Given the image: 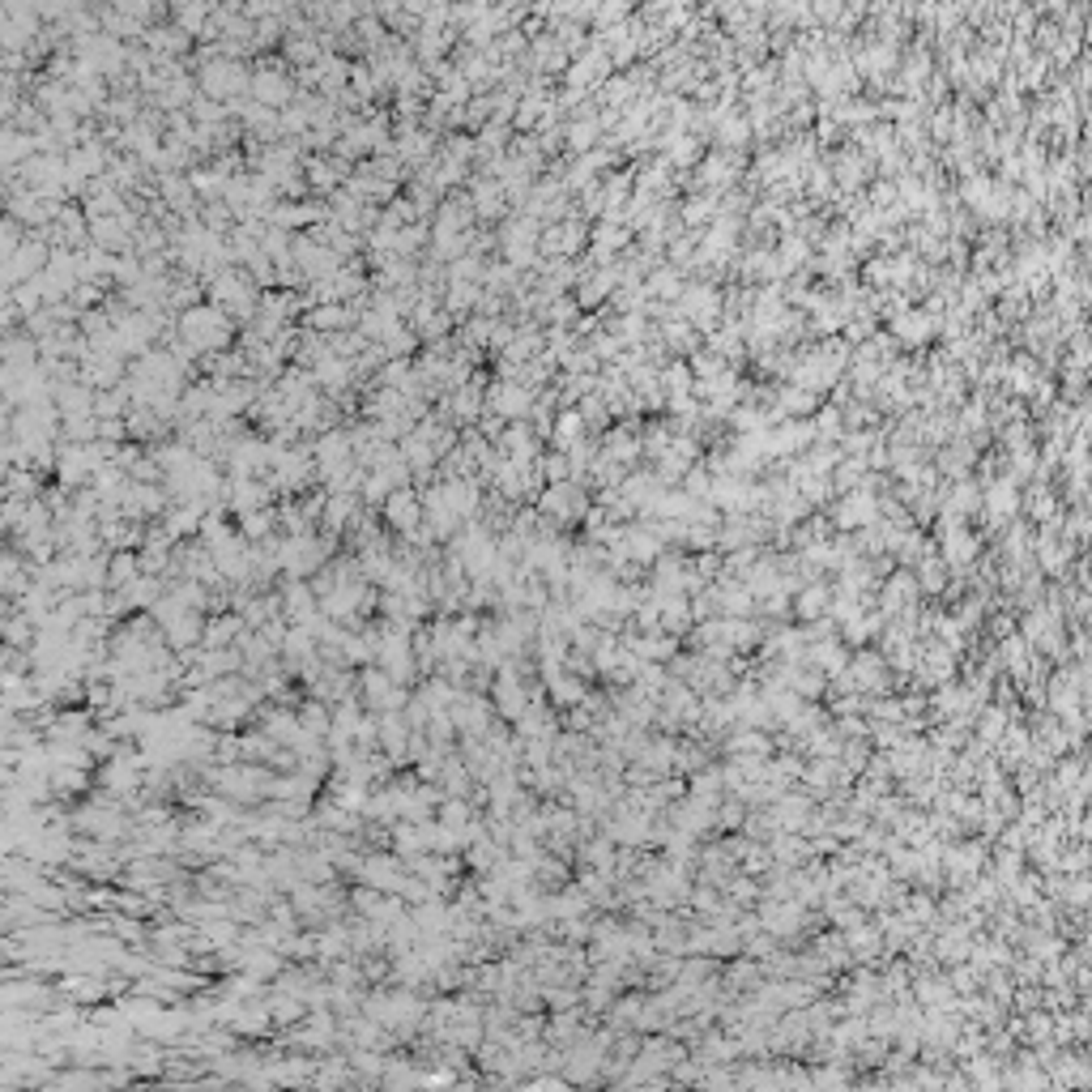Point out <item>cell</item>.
Segmentation results:
<instances>
[{
	"mask_svg": "<svg viewBox=\"0 0 1092 1092\" xmlns=\"http://www.w3.org/2000/svg\"><path fill=\"white\" fill-rule=\"evenodd\" d=\"M410 738H414V726L406 721V712H380V747L389 751L393 764H406L410 760Z\"/></svg>",
	"mask_w": 1092,
	"mask_h": 1092,
	"instance_id": "7",
	"label": "cell"
},
{
	"mask_svg": "<svg viewBox=\"0 0 1092 1092\" xmlns=\"http://www.w3.org/2000/svg\"><path fill=\"white\" fill-rule=\"evenodd\" d=\"M180 333L184 341H192L197 350H218L226 346V338H231V324H226V316L218 312V307H188L180 321Z\"/></svg>",
	"mask_w": 1092,
	"mask_h": 1092,
	"instance_id": "2",
	"label": "cell"
},
{
	"mask_svg": "<svg viewBox=\"0 0 1092 1092\" xmlns=\"http://www.w3.org/2000/svg\"><path fill=\"white\" fill-rule=\"evenodd\" d=\"M133 576H141V555L137 551H116L107 563V589H125Z\"/></svg>",
	"mask_w": 1092,
	"mask_h": 1092,
	"instance_id": "17",
	"label": "cell"
},
{
	"mask_svg": "<svg viewBox=\"0 0 1092 1092\" xmlns=\"http://www.w3.org/2000/svg\"><path fill=\"white\" fill-rule=\"evenodd\" d=\"M491 410H499L504 419H521V414L530 410V393H525L521 384H499V389L491 393Z\"/></svg>",
	"mask_w": 1092,
	"mask_h": 1092,
	"instance_id": "16",
	"label": "cell"
},
{
	"mask_svg": "<svg viewBox=\"0 0 1092 1092\" xmlns=\"http://www.w3.org/2000/svg\"><path fill=\"white\" fill-rule=\"evenodd\" d=\"M273 530H278V513H269V508H257V513L240 517V534L248 542H265V538H273Z\"/></svg>",
	"mask_w": 1092,
	"mask_h": 1092,
	"instance_id": "18",
	"label": "cell"
},
{
	"mask_svg": "<svg viewBox=\"0 0 1092 1092\" xmlns=\"http://www.w3.org/2000/svg\"><path fill=\"white\" fill-rule=\"evenodd\" d=\"M453 406H457V414H461V419H474V414H478V406H482L478 389H461V393H457Z\"/></svg>",
	"mask_w": 1092,
	"mask_h": 1092,
	"instance_id": "24",
	"label": "cell"
},
{
	"mask_svg": "<svg viewBox=\"0 0 1092 1092\" xmlns=\"http://www.w3.org/2000/svg\"><path fill=\"white\" fill-rule=\"evenodd\" d=\"M534 695H538V692H530V687L521 683V671H517V657H513V662H504V666L496 671V683H491V704H496V712H499L504 721H517V717H521V712L530 709Z\"/></svg>",
	"mask_w": 1092,
	"mask_h": 1092,
	"instance_id": "3",
	"label": "cell"
},
{
	"mask_svg": "<svg viewBox=\"0 0 1092 1092\" xmlns=\"http://www.w3.org/2000/svg\"><path fill=\"white\" fill-rule=\"evenodd\" d=\"M359 496L355 491H329V499H324V513H321V521H324V534H333L338 538L341 530H350V525L359 521Z\"/></svg>",
	"mask_w": 1092,
	"mask_h": 1092,
	"instance_id": "9",
	"label": "cell"
},
{
	"mask_svg": "<svg viewBox=\"0 0 1092 1092\" xmlns=\"http://www.w3.org/2000/svg\"><path fill=\"white\" fill-rule=\"evenodd\" d=\"M513 734L525 738V743H530V738H546V734H551V712H546V704L538 700V695H534L530 709H525L521 717L513 721Z\"/></svg>",
	"mask_w": 1092,
	"mask_h": 1092,
	"instance_id": "12",
	"label": "cell"
},
{
	"mask_svg": "<svg viewBox=\"0 0 1092 1092\" xmlns=\"http://www.w3.org/2000/svg\"><path fill=\"white\" fill-rule=\"evenodd\" d=\"M406 858H393V853H367V858H359V879L372 887H380V892H398L401 879H406V867H401Z\"/></svg>",
	"mask_w": 1092,
	"mask_h": 1092,
	"instance_id": "5",
	"label": "cell"
},
{
	"mask_svg": "<svg viewBox=\"0 0 1092 1092\" xmlns=\"http://www.w3.org/2000/svg\"><path fill=\"white\" fill-rule=\"evenodd\" d=\"M312 695L324 704H338L350 695V674H341V666H324V674L312 683Z\"/></svg>",
	"mask_w": 1092,
	"mask_h": 1092,
	"instance_id": "15",
	"label": "cell"
},
{
	"mask_svg": "<svg viewBox=\"0 0 1092 1092\" xmlns=\"http://www.w3.org/2000/svg\"><path fill=\"white\" fill-rule=\"evenodd\" d=\"M538 470H542L551 482H568V470H572V465H568V457H542Z\"/></svg>",
	"mask_w": 1092,
	"mask_h": 1092,
	"instance_id": "23",
	"label": "cell"
},
{
	"mask_svg": "<svg viewBox=\"0 0 1092 1092\" xmlns=\"http://www.w3.org/2000/svg\"><path fill=\"white\" fill-rule=\"evenodd\" d=\"M546 692H551L555 704H580V700H585V687H580L576 679H568V674H555V679H546Z\"/></svg>",
	"mask_w": 1092,
	"mask_h": 1092,
	"instance_id": "20",
	"label": "cell"
},
{
	"mask_svg": "<svg viewBox=\"0 0 1092 1092\" xmlns=\"http://www.w3.org/2000/svg\"><path fill=\"white\" fill-rule=\"evenodd\" d=\"M90 786V769H77V764H51V790L56 798H73Z\"/></svg>",
	"mask_w": 1092,
	"mask_h": 1092,
	"instance_id": "14",
	"label": "cell"
},
{
	"mask_svg": "<svg viewBox=\"0 0 1092 1092\" xmlns=\"http://www.w3.org/2000/svg\"><path fill=\"white\" fill-rule=\"evenodd\" d=\"M436 819H444L448 828H457L461 832L470 819H478L474 815V807H470V798H461V794H444V803H439V811H436Z\"/></svg>",
	"mask_w": 1092,
	"mask_h": 1092,
	"instance_id": "19",
	"label": "cell"
},
{
	"mask_svg": "<svg viewBox=\"0 0 1092 1092\" xmlns=\"http://www.w3.org/2000/svg\"><path fill=\"white\" fill-rule=\"evenodd\" d=\"M166 632V645L175 649V653H184V649H197L201 640H205V614L201 611H188L184 619H175L171 628H163Z\"/></svg>",
	"mask_w": 1092,
	"mask_h": 1092,
	"instance_id": "10",
	"label": "cell"
},
{
	"mask_svg": "<svg viewBox=\"0 0 1092 1092\" xmlns=\"http://www.w3.org/2000/svg\"><path fill=\"white\" fill-rule=\"evenodd\" d=\"M346 321H350V312H346V307H338V303H324L321 312L307 316V324H312V329H341Z\"/></svg>",
	"mask_w": 1092,
	"mask_h": 1092,
	"instance_id": "21",
	"label": "cell"
},
{
	"mask_svg": "<svg viewBox=\"0 0 1092 1092\" xmlns=\"http://www.w3.org/2000/svg\"><path fill=\"white\" fill-rule=\"evenodd\" d=\"M384 521L393 525L398 534H414L422 521H427V508H422V496H414L410 487H398L389 499H384Z\"/></svg>",
	"mask_w": 1092,
	"mask_h": 1092,
	"instance_id": "4",
	"label": "cell"
},
{
	"mask_svg": "<svg viewBox=\"0 0 1092 1092\" xmlns=\"http://www.w3.org/2000/svg\"><path fill=\"white\" fill-rule=\"evenodd\" d=\"M269 496H273V487H269V482H257V478H231V482H226V491H223V499L231 504V513H240V517L265 508Z\"/></svg>",
	"mask_w": 1092,
	"mask_h": 1092,
	"instance_id": "8",
	"label": "cell"
},
{
	"mask_svg": "<svg viewBox=\"0 0 1092 1092\" xmlns=\"http://www.w3.org/2000/svg\"><path fill=\"white\" fill-rule=\"evenodd\" d=\"M265 734L278 738V743H286V747H295L299 738H303V721H299V712H290V709H273V712H265Z\"/></svg>",
	"mask_w": 1092,
	"mask_h": 1092,
	"instance_id": "13",
	"label": "cell"
},
{
	"mask_svg": "<svg viewBox=\"0 0 1092 1092\" xmlns=\"http://www.w3.org/2000/svg\"><path fill=\"white\" fill-rule=\"evenodd\" d=\"M359 700L367 704V712H398L410 704V687L398 683L376 662V666H363V674H359Z\"/></svg>",
	"mask_w": 1092,
	"mask_h": 1092,
	"instance_id": "1",
	"label": "cell"
},
{
	"mask_svg": "<svg viewBox=\"0 0 1092 1092\" xmlns=\"http://www.w3.org/2000/svg\"><path fill=\"white\" fill-rule=\"evenodd\" d=\"M580 508H585V499H572V491L563 487V482H555V487L542 491V499H538V513L542 517H559V521H572Z\"/></svg>",
	"mask_w": 1092,
	"mask_h": 1092,
	"instance_id": "11",
	"label": "cell"
},
{
	"mask_svg": "<svg viewBox=\"0 0 1092 1092\" xmlns=\"http://www.w3.org/2000/svg\"><path fill=\"white\" fill-rule=\"evenodd\" d=\"M257 94H261V103H273V107H282V103L290 99V86L282 82V77H257Z\"/></svg>",
	"mask_w": 1092,
	"mask_h": 1092,
	"instance_id": "22",
	"label": "cell"
},
{
	"mask_svg": "<svg viewBox=\"0 0 1092 1092\" xmlns=\"http://www.w3.org/2000/svg\"><path fill=\"white\" fill-rule=\"evenodd\" d=\"M214 299L223 307H231V312H244V316L257 307V290H252V282L244 278L240 269H223V273H218V278H214Z\"/></svg>",
	"mask_w": 1092,
	"mask_h": 1092,
	"instance_id": "6",
	"label": "cell"
}]
</instances>
